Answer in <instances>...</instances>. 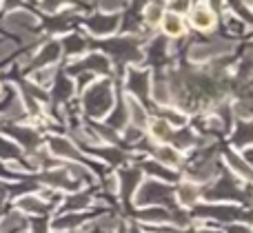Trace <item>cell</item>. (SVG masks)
<instances>
[{
    "label": "cell",
    "mask_w": 253,
    "mask_h": 233,
    "mask_svg": "<svg viewBox=\"0 0 253 233\" xmlns=\"http://www.w3.org/2000/svg\"><path fill=\"white\" fill-rule=\"evenodd\" d=\"M151 136L156 140H169L171 138V127L167 120H153L151 122Z\"/></svg>",
    "instance_id": "10"
},
{
    "label": "cell",
    "mask_w": 253,
    "mask_h": 233,
    "mask_svg": "<svg viewBox=\"0 0 253 233\" xmlns=\"http://www.w3.org/2000/svg\"><path fill=\"white\" fill-rule=\"evenodd\" d=\"M160 25H162V29H165V34L167 36H182L184 34V22H182V16L180 13H165L162 16V20H160Z\"/></svg>",
    "instance_id": "4"
},
{
    "label": "cell",
    "mask_w": 253,
    "mask_h": 233,
    "mask_svg": "<svg viewBox=\"0 0 253 233\" xmlns=\"http://www.w3.org/2000/svg\"><path fill=\"white\" fill-rule=\"evenodd\" d=\"M156 155H158V160H160L162 164H169V167L180 164V154L173 149V147H160Z\"/></svg>",
    "instance_id": "8"
},
{
    "label": "cell",
    "mask_w": 253,
    "mask_h": 233,
    "mask_svg": "<svg viewBox=\"0 0 253 233\" xmlns=\"http://www.w3.org/2000/svg\"><path fill=\"white\" fill-rule=\"evenodd\" d=\"M178 198H180V202L182 204H193L200 195H198V189L193 185H182L178 189Z\"/></svg>",
    "instance_id": "11"
},
{
    "label": "cell",
    "mask_w": 253,
    "mask_h": 233,
    "mask_svg": "<svg viewBox=\"0 0 253 233\" xmlns=\"http://www.w3.org/2000/svg\"><path fill=\"white\" fill-rule=\"evenodd\" d=\"M100 4H102V9H105V11L109 13V11H116V9L125 7L126 0H100Z\"/></svg>",
    "instance_id": "14"
},
{
    "label": "cell",
    "mask_w": 253,
    "mask_h": 233,
    "mask_svg": "<svg viewBox=\"0 0 253 233\" xmlns=\"http://www.w3.org/2000/svg\"><path fill=\"white\" fill-rule=\"evenodd\" d=\"M229 162H231V167L236 169L240 176H245V178H249V180H253V169L242 158H238L236 154H231V155H229Z\"/></svg>",
    "instance_id": "12"
},
{
    "label": "cell",
    "mask_w": 253,
    "mask_h": 233,
    "mask_svg": "<svg viewBox=\"0 0 253 233\" xmlns=\"http://www.w3.org/2000/svg\"><path fill=\"white\" fill-rule=\"evenodd\" d=\"M126 111H129V118H131V122L135 124V127H144V124L149 122V118H147V111L142 109V105H140L138 100H135L133 96H129L126 98Z\"/></svg>",
    "instance_id": "6"
},
{
    "label": "cell",
    "mask_w": 253,
    "mask_h": 233,
    "mask_svg": "<svg viewBox=\"0 0 253 233\" xmlns=\"http://www.w3.org/2000/svg\"><path fill=\"white\" fill-rule=\"evenodd\" d=\"M118 27V18L116 16H93L89 20V29L93 34H111Z\"/></svg>",
    "instance_id": "5"
},
{
    "label": "cell",
    "mask_w": 253,
    "mask_h": 233,
    "mask_svg": "<svg viewBox=\"0 0 253 233\" xmlns=\"http://www.w3.org/2000/svg\"><path fill=\"white\" fill-rule=\"evenodd\" d=\"M111 100H114V98H111L109 84H96V87L89 89L87 98H84L87 109L91 116H105L111 107Z\"/></svg>",
    "instance_id": "1"
},
{
    "label": "cell",
    "mask_w": 253,
    "mask_h": 233,
    "mask_svg": "<svg viewBox=\"0 0 253 233\" xmlns=\"http://www.w3.org/2000/svg\"><path fill=\"white\" fill-rule=\"evenodd\" d=\"M191 22H193V27H196V29L207 31V29H211V27H213L215 13L211 11V7H209L207 2H200V4H196V7H193V11H191Z\"/></svg>",
    "instance_id": "3"
},
{
    "label": "cell",
    "mask_w": 253,
    "mask_h": 233,
    "mask_svg": "<svg viewBox=\"0 0 253 233\" xmlns=\"http://www.w3.org/2000/svg\"><path fill=\"white\" fill-rule=\"evenodd\" d=\"M189 2H191V0H173V4H171V7H173V13L187 11V9H189Z\"/></svg>",
    "instance_id": "15"
},
{
    "label": "cell",
    "mask_w": 253,
    "mask_h": 233,
    "mask_svg": "<svg viewBox=\"0 0 253 233\" xmlns=\"http://www.w3.org/2000/svg\"><path fill=\"white\" fill-rule=\"evenodd\" d=\"M169 195V187L160 185V182H147L142 185V189L135 195V202L138 204H147V202H158V200H167Z\"/></svg>",
    "instance_id": "2"
},
{
    "label": "cell",
    "mask_w": 253,
    "mask_h": 233,
    "mask_svg": "<svg viewBox=\"0 0 253 233\" xmlns=\"http://www.w3.org/2000/svg\"><path fill=\"white\" fill-rule=\"evenodd\" d=\"M242 2H245L247 7H253V0H242Z\"/></svg>",
    "instance_id": "19"
},
{
    "label": "cell",
    "mask_w": 253,
    "mask_h": 233,
    "mask_svg": "<svg viewBox=\"0 0 253 233\" xmlns=\"http://www.w3.org/2000/svg\"><path fill=\"white\" fill-rule=\"evenodd\" d=\"M49 78H51V69H47V71H40V74H36V80H38V82H47Z\"/></svg>",
    "instance_id": "16"
},
{
    "label": "cell",
    "mask_w": 253,
    "mask_h": 233,
    "mask_svg": "<svg viewBox=\"0 0 253 233\" xmlns=\"http://www.w3.org/2000/svg\"><path fill=\"white\" fill-rule=\"evenodd\" d=\"M51 147H53V151H56V154H60V155H71V158H78L76 149H74V147H71L67 140H60V138H53V140H51Z\"/></svg>",
    "instance_id": "13"
},
{
    "label": "cell",
    "mask_w": 253,
    "mask_h": 233,
    "mask_svg": "<svg viewBox=\"0 0 253 233\" xmlns=\"http://www.w3.org/2000/svg\"><path fill=\"white\" fill-rule=\"evenodd\" d=\"M238 114L245 116V118H249V116H251V107H247L245 102H242V105H238Z\"/></svg>",
    "instance_id": "17"
},
{
    "label": "cell",
    "mask_w": 253,
    "mask_h": 233,
    "mask_svg": "<svg viewBox=\"0 0 253 233\" xmlns=\"http://www.w3.org/2000/svg\"><path fill=\"white\" fill-rule=\"evenodd\" d=\"M151 96L158 105H169L171 100V91H169V84L167 82H156L151 89Z\"/></svg>",
    "instance_id": "9"
},
{
    "label": "cell",
    "mask_w": 253,
    "mask_h": 233,
    "mask_svg": "<svg viewBox=\"0 0 253 233\" xmlns=\"http://www.w3.org/2000/svg\"><path fill=\"white\" fill-rule=\"evenodd\" d=\"M231 233H251V231L245 229V227H236V229H231Z\"/></svg>",
    "instance_id": "18"
},
{
    "label": "cell",
    "mask_w": 253,
    "mask_h": 233,
    "mask_svg": "<svg viewBox=\"0 0 253 233\" xmlns=\"http://www.w3.org/2000/svg\"><path fill=\"white\" fill-rule=\"evenodd\" d=\"M162 16H165V2L162 0H156V2L147 4V9H144V20L149 25H158L162 20Z\"/></svg>",
    "instance_id": "7"
}]
</instances>
